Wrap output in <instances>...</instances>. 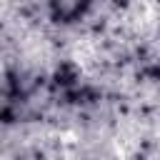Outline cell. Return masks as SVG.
<instances>
[{"instance_id": "obj_1", "label": "cell", "mask_w": 160, "mask_h": 160, "mask_svg": "<svg viewBox=\"0 0 160 160\" xmlns=\"http://www.w3.org/2000/svg\"><path fill=\"white\" fill-rule=\"evenodd\" d=\"M112 150L120 160H128L130 155H135L138 150V140H135V132H128V130H120L115 138H112Z\"/></svg>"}, {"instance_id": "obj_2", "label": "cell", "mask_w": 160, "mask_h": 160, "mask_svg": "<svg viewBox=\"0 0 160 160\" xmlns=\"http://www.w3.org/2000/svg\"><path fill=\"white\" fill-rule=\"evenodd\" d=\"M72 58H75V62L80 68H90L95 62V48L90 42H78L75 50H72Z\"/></svg>"}, {"instance_id": "obj_3", "label": "cell", "mask_w": 160, "mask_h": 160, "mask_svg": "<svg viewBox=\"0 0 160 160\" xmlns=\"http://www.w3.org/2000/svg\"><path fill=\"white\" fill-rule=\"evenodd\" d=\"M75 142H78V135H75L72 130L60 132V145H75Z\"/></svg>"}]
</instances>
